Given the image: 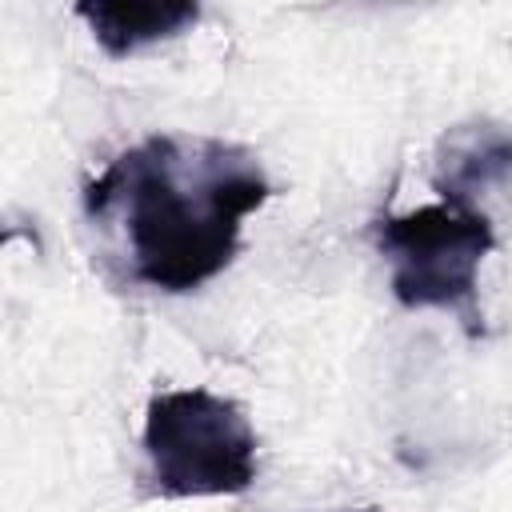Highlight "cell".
I'll list each match as a JSON object with an SVG mask.
<instances>
[{"instance_id": "4", "label": "cell", "mask_w": 512, "mask_h": 512, "mask_svg": "<svg viewBox=\"0 0 512 512\" xmlns=\"http://www.w3.org/2000/svg\"><path fill=\"white\" fill-rule=\"evenodd\" d=\"M512 180V128L488 116L452 124L436 140L432 184L440 200L476 208V196L504 188Z\"/></svg>"}, {"instance_id": "3", "label": "cell", "mask_w": 512, "mask_h": 512, "mask_svg": "<svg viewBox=\"0 0 512 512\" xmlns=\"http://www.w3.org/2000/svg\"><path fill=\"white\" fill-rule=\"evenodd\" d=\"M376 248L392 264V296L404 308H444L456 312L472 336L484 332L476 272L496 248L488 212L436 200L404 216H380Z\"/></svg>"}, {"instance_id": "2", "label": "cell", "mask_w": 512, "mask_h": 512, "mask_svg": "<svg viewBox=\"0 0 512 512\" xmlns=\"http://www.w3.org/2000/svg\"><path fill=\"white\" fill-rule=\"evenodd\" d=\"M144 456L160 496H236L256 480V432L244 408L208 388H172L148 400Z\"/></svg>"}, {"instance_id": "1", "label": "cell", "mask_w": 512, "mask_h": 512, "mask_svg": "<svg viewBox=\"0 0 512 512\" xmlns=\"http://www.w3.org/2000/svg\"><path fill=\"white\" fill-rule=\"evenodd\" d=\"M268 196L272 180L252 148L156 132L84 184V216L132 284L180 296L232 264L244 220Z\"/></svg>"}, {"instance_id": "5", "label": "cell", "mask_w": 512, "mask_h": 512, "mask_svg": "<svg viewBox=\"0 0 512 512\" xmlns=\"http://www.w3.org/2000/svg\"><path fill=\"white\" fill-rule=\"evenodd\" d=\"M76 16L92 28L96 44L108 56H132L148 44L172 40L200 20V4L192 0H84Z\"/></svg>"}, {"instance_id": "6", "label": "cell", "mask_w": 512, "mask_h": 512, "mask_svg": "<svg viewBox=\"0 0 512 512\" xmlns=\"http://www.w3.org/2000/svg\"><path fill=\"white\" fill-rule=\"evenodd\" d=\"M360 512H380V508H360Z\"/></svg>"}]
</instances>
